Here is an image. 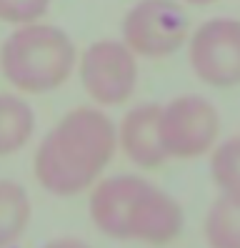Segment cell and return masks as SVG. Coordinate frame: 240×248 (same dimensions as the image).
<instances>
[{
	"label": "cell",
	"mask_w": 240,
	"mask_h": 248,
	"mask_svg": "<svg viewBox=\"0 0 240 248\" xmlns=\"http://www.w3.org/2000/svg\"><path fill=\"white\" fill-rule=\"evenodd\" d=\"M180 3H188V5H213L218 0H180Z\"/></svg>",
	"instance_id": "5bb4252c"
},
{
	"label": "cell",
	"mask_w": 240,
	"mask_h": 248,
	"mask_svg": "<svg viewBox=\"0 0 240 248\" xmlns=\"http://www.w3.org/2000/svg\"><path fill=\"white\" fill-rule=\"evenodd\" d=\"M190 38L180 0H138L123 18V43L140 58H165Z\"/></svg>",
	"instance_id": "277c9868"
},
{
	"label": "cell",
	"mask_w": 240,
	"mask_h": 248,
	"mask_svg": "<svg viewBox=\"0 0 240 248\" xmlns=\"http://www.w3.org/2000/svg\"><path fill=\"white\" fill-rule=\"evenodd\" d=\"M220 118L200 95H183L160 108V136L168 158H195L215 143Z\"/></svg>",
	"instance_id": "52a82bcc"
},
{
	"label": "cell",
	"mask_w": 240,
	"mask_h": 248,
	"mask_svg": "<svg viewBox=\"0 0 240 248\" xmlns=\"http://www.w3.org/2000/svg\"><path fill=\"white\" fill-rule=\"evenodd\" d=\"M93 216L108 233L150 241H168L183 221L170 196L133 176L100 183L93 193Z\"/></svg>",
	"instance_id": "7a4b0ae2"
},
{
	"label": "cell",
	"mask_w": 240,
	"mask_h": 248,
	"mask_svg": "<svg viewBox=\"0 0 240 248\" xmlns=\"http://www.w3.org/2000/svg\"><path fill=\"white\" fill-rule=\"evenodd\" d=\"M115 128L95 108H78L60 121L35 153V176L58 196L90 186L115 151Z\"/></svg>",
	"instance_id": "6da1fadb"
},
{
	"label": "cell",
	"mask_w": 240,
	"mask_h": 248,
	"mask_svg": "<svg viewBox=\"0 0 240 248\" xmlns=\"http://www.w3.org/2000/svg\"><path fill=\"white\" fill-rule=\"evenodd\" d=\"M123 40H98L80 58V80L90 98L103 106L128 100L138 83V63Z\"/></svg>",
	"instance_id": "8992f818"
},
{
	"label": "cell",
	"mask_w": 240,
	"mask_h": 248,
	"mask_svg": "<svg viewBox=\"0 0 240 248\" xmlns=\"http://www.w3.org/2000/svg\"><path fill=\"white\" fill-rule=\"evenodd\" d=\"M210 168H213V178L220 186L223 196L240 198V136L218 145Z\"/></svg>",
	"instance_id": "7c38bea8"
},
{
	"label": "cell",
	"mask_w": 240,
	"mask_h": 248,
	"mask_svg": "<svg viewBox=\"0 0 240 248\" xmlns=\"http://www.w3.org/2000/svg\"><path fill=\"white\" fill-rule=\"evenodd\" d=\"M28 221L25 191L15 183L0 181V246L13 241Z\"/></svg>",
	"instance_id": "8fae6325"
},
{
	"label": "cell",
	"mask_w": 240,
	"mask_h": 248,
	"mask_svg": "<svg viewBox=\"0 0 240 248\" xmlns=\"http://www.w3.org/2000/svg\"><path fill=\"white\" fill-rule=\"evenodd\" d=\"M48 8L50 0H0V20L15 28L40 23Z\"/></svg>",
	"instance_id": "4fadbf2b"
},
{
	"label": "cell",
	"mask_w": 240,
	"mask_h": 248,
	"mask_svg": "<svg viewBox=\"0 0 240 248\" xmlns=\"http://www.w3.org/2000/svg\"><path fill=\"white\" fill-rule=\"evenodd\" d=\"M190 65L203 83L230 88L240 83V20L213 18L188 38Z\"/></svg>",
	"instance_id": "5b68a950"
},
{
	"label": "cell",
	"mask_w": 240,
	"mask_h": 248,
	"mask_svg": "<svg viewBox=\"0 0 240 248\" xmlns=\"http://www.w3.org/2000/svg\"><path fill=\"white\" fill-rule=\"evenodd\" d=\"M208 228L218 248H240V198L223 196L210 211Z\"/></svg>",
	"instance_id": "30bf717a"
},
{
	"label": "cell",
	"mask_w": 240,
	"mask_h": 248,
	"mask_svg": "<svg viewBox=\"0 0 240 248\" xmlns=\"http://www.w3.org/2000/svg\"><path fill=\"white\" fill-rule=\"evenodd\" d=\"M120 145H123V151L128 153L133 163L145 168L160 166L168 158L160 136V108L158 106L133 108L120 125Z\"/></svg>",
	"instance_id": "ba28073f"
},
{
	"label": "cell",
	"mask_w": 240,
	"mask_h": 248,
	"mask_svg": "<svg viewBox=\"0 0 240 248\" xmlns=\"http://www.w3.org/2000/svg\"><path fill=\"white\" fill-rule=\"evenodd\" d=\"M33 136V110L20 98L0 93V155L15 153Z\"/></svg>",
	"instance_id": "9c48e42d"
},
{
	"label": "cell",
	"mask_w": 240,
	"mask_h": 248,
	"mask_svg": "<svg viewBox=\"0 0 240 248\" xmlns=\"http://www.w3.org/2000/svg\"><path fill=\"white\" fill-rule=\"evenodd\" d=\"M75 68V46L65 31L48 23L20 25L0 48L3 76L25 93H48Z\"/></svg>",
	"instance_id": "3957f363"
}]
</instances>
